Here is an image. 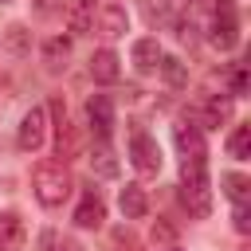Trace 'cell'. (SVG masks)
I'll use <instances>...</instances> for the list:
<instances>
[{"label":"cell","instance_id":"6da1fadb","mask_svg":"<svg viewBox=\"0 0 251 251\" xmlns=\"http://www.w3.org/2000/svg\"><path fill=\"white\" fill-rule=\"evenodd\" d=\"M180 200L184 208L204 220L212 212V184H208V161H180Z\"/></svg>","mask_w":251,"mask_h":251},{"label":"cell","instance_id":"7a4b0ae2","mask_svg":"<svg viewBox=\"0 0 251 251\" xmlns=\"http://www.w3.org/2000/svg\"><path fill=\"white\" fill-rule=\"evenodd\" d=\"M71 188H75V180H71V173H67L63 161L35 169V200H39L43 208H59V204L71 196Z\"/></svg>","mask_w":251,"mask_h":251},{"label":"cell","instance_id":"3957f363","mask_svg":"<svg viewBox=\"0 0 251 251\" xmlns=\"http://www.w3.org/2000/svg\"><path fill=\"white\" fill-rule=\"evenodd\" d=\"M43 137H47V110H43V106H31V110L24 114V122H20L16 145H20L24 153H35V149L43 145Z\"/></svg>","mask_w":251,"mask_h":251},{"label":"cell","instance_id":"277c9868","mask_svg":"<svg viewBox=\"0 0 251 251\" xmlns=\"http://www.w3.org/2000/svg\"><path fill=\"white\" fill-rule=\"evenodd\" d=\"M129 161H133V169H137V173H145V176H149V173H157V169H161V145H157L149 133H141V129H137V133L129 137Z\"/></svg>","mask_w":251,"mask_h":251},{"label":"cell","instance_id":"5b68a950","mask_svg":"<svg viewBox=\"0 0 251 251\" xmlns=\"http://www.w3.org/2000/svg\"><path fill=\"white\" fill-rule=\"evenodd\" d=\"M212 47H220V51H231L235 43H239V20H235V8H220V12H212Z\"/></svg>","mask_w":251,"mask_h":251},{"label":"cell","instance_id":"8992f818","mask_svg":"<svg viewBox=\"0 0 251 251\" xmlns=\"http://www.w3.org/2000/svg\"><path fill=\"white\" fill-rule=\"evenodd\" d=\"M86 122L94 126L98 137H110V129H114V102L106 94H90L86 98Z\"/></svg>","mask_w":251,"mask_h":251},{"label":"cell","instance_id":"52a82bcc","mask_svg":"<svg viewBox=\"0 0 251 251\" xmlns=\"http://www.w3.org/2000/svg\"><path fill=\"white\" fill-rule=\"evenodd\" d=\"M176 145H180V153H184L188 161H208V149H204V133H200V126L180 122V126H176Z\"/></svg>","mask_w":251,"mask_h":251},{"label":"cell","instance_id":"ba28073f","mask_svg":"<svg viewBox=\"0 0 251 251\" xmlns=\"http://www.w3.org/2000/svg\"><path fill=\"white\" fill-rule=\"evenodd\" d=\"M102 220H106V204H102V196H98V192H86L82 204L75 208V224H78V227H102Z\"/></svg>","mask_w":251,"mask_h":251},{"label":"cell","instance_id":"9c48e42d","mask_svg":"<svg viewBox=\"0 0 251 251\" xmlns=\"http://www.w3.org/2000/svg\"><path fill=\"white\" fill-rule=\"evenodd\" d=\"M122 67H118V55L114 51H94L90 55V78L94 82H118Z\"/></svg>","mask_w":251,"mask_h":251},{"label":"cell","instance_id":"30bf717a","mask_svg":"<svg viewBox=\"0 0 251 251\" xmlns=\"http://www.w3.org/2000/svg\"><path fill=\"white\" fill-rule=\"evenodd\" d=\"M98 27H102V35H126V27H129L126 8H122V4H102V12H98Z\"/></svg>","mask_w":251,"mask_h":251},{"label":"cell","instance_id":"8fae6325","mask_svg":"<svg viewBox=\"0 0 251 251\" xmlns=\"http://www.w3.org/2000/svg\"><path fill=\"white\" fill-rule=\"evenodd\" d=\"M118 204H122L126 220H141V216L149 212V200H145V188H141V184H126L122 196H118Z\"/></svg>","mask_w":251,"mask_h":251},{"label":"cell","instance_id":"7c38bea8","mask_svg":"<svg viewBox=\"0 0 251 251\" xmlns=\"http://www.w3.org/2000/svg\"><path fill=\"white\" fill-rule=\"evenodd\" d=\"M24 243V220L16 212H0V251H16Z\"/></svg>","mask_w":251,"mask_h":251},{"label":"cell","instance_id":"4fadbf2b","mask_svg":"<svg viewBox=\"0 0 251 251\" xmlns=\"http://www.w3.org/2000/svg\"><path fill=\"white\" fill-rule=\"evenodd\" d=\"M157 59H161V47H157V39H137V43H133V67H137L141 75L157 71Z\"/></svg>","mask_w":251,"mask_h":251},{"label":"cell","instance_id":"5bb4252c","mask_svg":"<svg viewBox=\"0 0 251 251\" xmlns=\"http://www.w3.org/2000/svg\"><path fill=\"white\" fill-rule=\"evenodd\" d=\"M227 118H231V98H208L204 102V126L208 129H220Z\"/></svg>","mask_w":251,"mask_h":251},{"label":"cell","instance_id":"9a60e30c","mask_svg":"<svg viewBox=\"0 0 251 251\" xmlns=\"http://www.w3.org/2000/svg\"><path fill=\"white\" fill-rule=\"evenodd\" d=\"M227 153H231L235 161H247V157H251V126H235V129H231Z\"/></svg>","mask_w":251,"mask_h":251},{"label":"cell","instance_id":"2e32d148","mask_svg":"<svg viewBox=\"0 0 251 251\" xmlns=\"http://www.w3.org/2000/svg\"><path fill=\"white\" fill-rule=\"evenodd\" d=\"M90 165H94V173H98V176H118V161H114V153H110V145H106V137H102V145L94 149V157H90Z\"/></svg>","mask_w":251,"mask_h":251},{"label":"cell","instance_id":"e0dca14e","mask_svg":"<svg viewBox=\"0 0 251 251\" xmlns=\"http://www.w3.org/2000/svg\"><path fill=\"white\" fill-rule=\"evenodd\" d=\"M4 47H8L12 55H24V51H31V35H27V27L12 24V27L4 31Z\"/></svg>","mask_w":251,"mask_h":251},{"label":"cell","instance_id":"ac0fdd59","mask_svg":"<svg viewBox=\"0 0 251 251\" xmlns=\"http://www.w3.org/2000/svg\"><path fill=\"white\" fill-rule=\"evenodd\" d=\"M67 55H71V43H67L63 35H55V39H47V43H43V63H47L51 71H55Z\"/></svg>","mask_w":251,"mask_h":251},{"label":"cell","instance_id":"d6986e66","mask_svg":"<svg viewBox=\"0 0 251 251\" xmlns=\"http://www.w3.org/2000/svg\"><path fill=\"white\" fill-rule=\"evenodd\" d=\"M224 188H227V196H231L235 204H247V192H251V180H247L243 173H224Z\"/></svg>","mask_w":251,"mask_h":251},{"label":"cell","instance_id":"ffe728a7","mask_svg":"<svg viewBox=\"0 0 251 251\" xmlns=\"http://www.w3.org/2000/svg\"><path fill=\"white\" fill-rule=\"evenodd\" d=\"M157 67H161V75H165L169 86H184V82H188V78H184V67H180L176 59H157Z\"/></svg>","mask_w":251,"mask_h":251},{"label":"cell","instance_id":"44dd1931","mask_svg":"<svg viewBox=\"0 0 251 251\" xmlns=\"http://www.w3.org/2000/svg\"><path fill=\"white\" fill-rule=\"evenodd\" d=\"M235 231H251V220H247V204H235Z\"/></svg>","mask_w":251,"mask_h":251},{"label":"cell","instance_id":"7402d4cb","mask_svg":"<svg viewBox=\"0 0 251 251\" xmlns=\"http://www.w3.org/2000/svg\"><path fill=\"white\" fill-rule=\"evenodd\" d=\"M31 8L47 16V12H59V8H63V0H31Z\"/></svg>","mask_w":251,"mask_h":251},{"label":"cell","instance_id":"603a6c76","mask_svg":"<svg viewBox=\"0 0 251 251\" xmlns=\"http://www.w3.org/2000/svg\"><path fill=\"white\" fill-rule=\"evenodd\" d=\"M231 90H235V94H243V90H247V71H243V67L231 75Z\"/></svg>","mask_w":251,"mask_h":251},{"label":"cell","instance_id":"cb8c5ba5","mask_svg":"<svg viewBox=\"0 0 251 251\" xmlns=\"http://www.w3.org/2000/svg\"><path fill=\"white\" fill-rule=\"evenodd\" d=\"M157 239L169 243V239H173V227H169V224H157V227H153V243H157Z\"/></svg>","mask_w":251,"mask_h":251},{"label":"cell","instance_id":"d4e9b609","mask_svg":"<svg viewBox=\"0 0 251 251\" xmlns=\"http://www.w3.org/2000/svg\"><path fill=\"white\" fill-rule=\"evenodd\" d=\"M47 247H51V235H47ZM51 251H75V247H67V243H63V247H51Z\"/></svg>","mask_w":251,"mask_h":251},{"label":"cell","instance_id":"484cf974","mask_svg":"<svg viewBox=\"0 0 251 251\" xmlns=\"http://www.w3.org/2000/svg\"><path fill=\"white\" fill-rule=\"evenodd\" d=\"M165 251H180V247H165Z\"/></svg>","mask_w":251,"mask_h":251},{"label":"cell","instance_id":"4316f807","mask_svg":"<svg viewBox=\"0 0 251 251\" xmlns=\"http://www.w3.org/2000/svg\"><path fill=\"white\" fill-rule=\"evenodd\" d=\"M0 4H8V0H0Z\"/></svg>","mask_w":251,"mask_h":251}]
</instances>
